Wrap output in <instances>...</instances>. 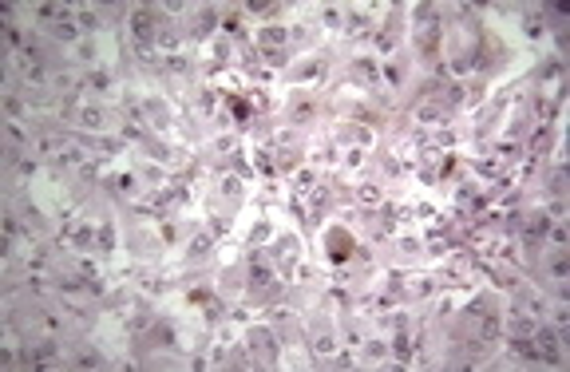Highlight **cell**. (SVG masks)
Masks as SVG:
<instances>
[{
	"mask_svg": "<svg viewBox=\"0 0 570 372\" xmlns=\"http://www.w3.org/2000/svg\"><path fill=\"white\" fill-rule=\"evenodd\" d=\"M535 357L551 360V364H558V360H562V353H558V341H555V333H546V329H535Z\"/></svg>",
	"mask_w": 570,
	"mask_h": 372,
	"instance_id": "obj_1",
	"label": "cell"
},
{
	"mask_svg": "<svg viewBox=\"0 0 570 372\" xmlns=\"http://www.w3.org/2000/svg\"><path fill=\"white\" fill-rule=\"evenodd\" d=\"M131 28H135V40H159V28H155V16L150 12H135V20H131Z\"/></svg>",
	"mask_w": 570,
	"mask_h": 372,
	"instance_id": "obj_2",
	"label": "cell"
},
{
	"mask_svg": "<svg viewBox=\"0 0 570 372\" xmlns=\"http://www.w3.org/2000/svg\"><path fill=\"white\" fill-rule=\"evenodd\" d=\"M250 344H257V348H261V357L273 360V337H270V333H254V337H250Z\"/></svg>",
	"mask_w": 570,
	"mask_h": 372,
	"instance_id": "obj_3",
	"label": "cell"
},
{
	"mask_svg": "<svg viewBox=\"0 0 570 372\" xmlns=\"http://www.w3.org/2000/svg\"><path fill=\"white\" fill-rule=\"evenodd\" d=\"M250 281H254L257 289H266V285H270V269L261 266V261H254V266H250Z\"/></svg>",
	"mask_w": 570,
	"mask_h": 372,
	"instance_id": "obj_4",
	"label": "cell"
},
{
	"mask_svg": "<svg viewBox=\"0 0 570 372\" xmlns=\"http://www.w3.org/2000/svg\"><path fill=\"white\" fill-rule=\"evenodd\" d=\"M542 234H546V218H542V214H535V218L527 222V238L535 242V238H542Z\"/></svg>",
	"mask_w": 570,
	"mask_h": 372,
	"instance_id": "obj_5",
	"label": "cell"
},
{
	"mask_svg": "<svg viewBox=\"0 0 570 372\" xmlns=\"http://www.w3.org/2000/svg\"><path fill=\"white\" fill-rule=\"evenodd\" d=\"M52 32H56L60 40H75V24L68 20V16H60V20H56V28H52Z\"/></svg>",
	"mask_w": 570,
	"mask_h": 372,
	"instance_id": "obj_6",
	"label": "cell"
},
{
	"mask_svg": "<svg viewBox=\"0 0 570 372\" xmlns=\"http://www.w3.org/2000/svg\"><path fill=\"white\" fill-rule=\"evenodd\" d=\"M79 119H83V127H99V123H103V115H99L95 107H87V111H83Z\"/></svg>",
	"mask_w": 570,
	"mask_h": 372,
	"instance_id": "obj_7",
	"label": "cell"
},
{
	"mask_svg": "<svg viewBox=\"0 0 570 372\" xmlns=\"http://www.w3.org/2000/svg\"><path fill=\"white\" fill-rule=\"evenodd\" d=\"M523 32H527V36H539V32H542V20H539V16H527V20H523Z\"/></svg>",
	"mask_w": 570,
	"mask_h": 372,
	"instance_id": "obj_8",
	"label": "cell"
},
{
	"mask_svg": "<svg viewBox=\"0 0 570 372\" xmlns=\"http://www.w3.org/2000/svg\"><path fill=\"white\" fill-rule=\"evenodd\" d=\"M99 246H103V250H111V246H115V234H111V226H103V230H99Z\"/></svg>",
	"mask_w": 570,
	"mask_h": 372,
	"instance_id": "obj_9",
	"label": "cell"
},
{
	"mask_svg": "<svg viewBox=\"0 0 570 372\" xmlns=\"http://www.w3.org/2000/svg\"><path fill=\"white\" fill-rule=\"evenodd\" d=\"M281 40H285L281 28H270V32H266V44H281Z\"/></svg>",
	"mask_w": 570,
	"mask_h": 372,
	"instance_id": "obj_10",
	"label": "cell"
},
{
	"mask_svg": "<svg viewBox=\"0 0 570 372\" xmlns=\"http://www.w3.org/2000/svg\"><path fill=\"white\" fill-rule=\"evenodd\" d=\"M206 250H210V242H206V238H194V250H190V253H194V257H202Z\"/></svg>",
	"mask_w": 570,
	"mask_h": 372,
	"instance_id": "obj_11",
	"label": "cell"
},
{
	"mask_svg": "<svg viewBox=\"0 0 570 372\" xmlns=\"http://www.w3.org/2000/svg\"><path fill=\"white\" fill-rule=\"evenodd\" d=\"M234 115H238V119H250V107L242 103V99H234Z\"/></svg>",
	"mask_w": 570,
	"mask_h": 372,
	"instance_id": "obj_12",
	"label": "cell"
},
{
	"mask_svg": "<svg viewBox=\"0 0 570 372\" xmlns=\"http://www.w3.org/2000/svg\"><path fill=\"white\" fill-rule=\"evenodd\" d=\"M170 72H186V60L182 56H170Z\"/></svg>",
	"mask_w": 570,
	"mask_h": 372,
	"instance_id": "obj_13",
	"label": "cell"
},
{
	"mask_svg": "<svg viewBox=\"0 0 570 372\" xmlns=\"http://www.w3.org/2000/svg\"><path fill=\"white\" fill-rule=\"evenodd\" d=\"M79 364H83V368H95V364H99V357H91V353H83V357H79Z\"/></svg>",
	"mask_w": 570,
	"mask_h": 372,
	"instance_id": "obj_14",
	"label": "cell"
}]
</instances>
